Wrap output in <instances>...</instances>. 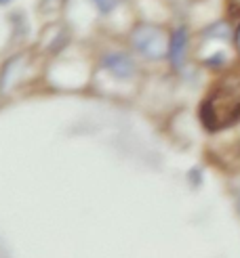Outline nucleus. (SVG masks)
<instances>
[{
    "label": "nucleus",
    "instance_id": "5",
    "mask_svg": "<svg viewBox=\"0 0 240 258\" xmlns=\"http://www.w3.org/2000/svg\"><path fill=\"white\" fill-rule=\"evenodd\" d=\"M95 7L101 11V13H110L112 9H116L120 0H93Z\"/></svg>",
    "mask_w": 240,
    "mask_h": 258
},
{
    "label": "nucleus",
    "instance_id": "1",
    "mask_svg": "<svg viewBox=\"0 0 240 258\" xmlns=\"http://www.w3.org/2000/svg\"><path fill=\"white\" fill-rule=\"evenodd\" d=\"M240 118V97H236L232 90H219L202 105V120L207 128H223L227 124H234Z\"/></svg>",
    "mask_w": 240,
    "mask_h": 258
},
{
    "label": "nucleus",
    "instance_id": "4",
    "mask_svg": "<svg viewBox=\"0 0 240 258\" xmlns=\"http://www.w3.org/2000/svg\"><path fill=\"white\" fill-rule=\"evenodd\" d=\"M185 53H187V32L185 28L175 30L173 36L169 38V59L171 66L179 70L185 61Z\"/></svg>",
    "mask_w": 240,
    "mask_h": 258
},
{
    "label": "nucleus",
    "instance_id": "3",
    "mask_svg": "<svg viewBox=\"0 0 240 258\" xmlns=\"http://www.w3.org/2000/svg\"><path fill=\"white\" fill-rule=\"evenodd\" d=\"M104 68L106 72H110L114 78H118V80H129L135 76V61L129 57V55H124V53H110L104 57Z\"/></svg>",
    "mask_w": 240,
    "mask_h": 258
},
{
    "label": "nucleus",
    "instance_id": "7",
    "mask_svg": "<svg viewBox=\"0 0 240 258\" xmlns=\"http://www.w3.org/2000/svg\"><path fill=\"white\" fill-rule=\"evenodd\" d=\"M7 3H11V0H0V5H7Z\"/></svg>",
    "mask_w": 240,
    "mask_h": 258
},
{
    "label": "nucleus",
    "instance_id": "2",
    "mask_svg": "<svg viewBox=\"0 0 240 258\" xmlns=\"http://www.w3.org/2000/svg\"><path fill=\"white\" fill-rule=\"evenodd\" d=\"M131 44L146 59H162L169 55V38L160 28L150 23H139L131 32Z\"/></svg>",
    "mask_w": 240,
    "mask_h": 258
},
{
    "label": "nucleus",
    "instance_id": "6",
    "mask_svg": "<svg viewBox=\"0 0 240 258\" xmlns=\"http://www.w3.org/2000/svg\"><path fill=\"white\" fill-rule=\"evenodd\" d=\"M236 48L240 50V28L236 30Z\"/></svg>",
    "mask_w": 240,
    "mask_h": 258
}]
</instances>
